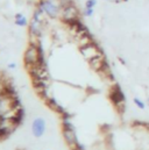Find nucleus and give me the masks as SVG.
<instances>
[{
	"label": "nucleus",
	"instance_id": "f257e3e1",
	"mask_svg": "<svg viewBox=\"0 0 149 150\" xmlns=\"http://www.w3.org/2000/svg\"><path fill=\"white\" fill-rule=\"evenodd\" d=\"M25 63L26 67H33L36 64H42L45 63L44 62V55L42 51V47L41 45H36V44H31L27 47L26 51H25Z\"/></svg>",
	"mask_w": 149,
	"mask_h": 150
},
{
	"label": "nucleus",
	"instance_id": "f03ea898",
	"mask_svg": "<svg viewBox=\"0 0 149 150\" xmlns=\"http://www.w3.org/2000/svg\"><path fill=\"white\" fill-rule=\"evenodd\" d=\"M63 137H64L68 147L71 150H74L79 144L74 126H72L69 116H65V114L63 115Z\"/></svg>",
	"mask_w": 149,
	"mask_h": 150
},
{
	"label": "nucleus",
	"instance_id": "7ed1b4c3",
	"mask_svg": "<svg viewBox=\"0 0 149 150\" xmlns=\"http://www.w3.org/2000/svg\"><path fill=\"white\" fill-rule=\"evenodd\" d=\"M21 108L18 97H9L5 93L0 94V115L11 114Z\"/></svg>",
	"mask_w": 149,
	"mask_h": 150
},
{
	"label": "nucleus",
	"instance_id": "20e7f679",
	"mask_svg": "<svg viewBox=\"0 0 149 150\" xmlns=\"http://www.w3.org/2000/svg\"><path fill=\"white\" fill-rule=\"evenodd\" d=\"M47 16H49L50 19H56L61 15V6L58 2H55L54 0H40L38 1V6Z\"/></svg>",
	"mask_w": 149,
	"mask_h": 150
},
{
	"label": "nucleus",
	"instance_id": "39448f33",
	"mask_svg": "<svg viewBox=\"0 0 149 150\" xmlns=\"http://www.w3.org/2000/svg\"><path fill=\"white\" fill-rule=\"evenodd\" d=\"M109 98H110L112 104L115 106V108H118L119 112H123V110H125L123 103L126 100V97H125V93L122 92L121 87L118 84L112 86V88L110 90V93H109Z\"/></svg>",
	"mask_w": 149,
	"mask_h": 150
},
{
	"label": "nucleus",
	"instance_id": "423d86ee",
	"mask_svg": "<svg viewBox=\"0 0 149 150\" xmlns=\"http://www.w3.org/2000/svg\"><path fill=\"white\" fill-rule=\"evenodd\" d=\"M61 20L64 22V23H69L71 21L74 20H78L79 19V9L77 8V6L74 4H71L64 8H62L61 11Z\"/></svg>",
	"mask_w": 149,
	"mask_h": 150
},
{
	"label": "nucleus",
	"instance_id": "0eeeda50",
	"mask_svg": "<svg viewBox=\"0 0 149 150\" xmlns=\"http://www.w3.org/2000/svg\"><path fill=\"white\" fill-rule=\"evenodd\" d=\"M80 54L89 62L90 59H92V58H94L99 55H103V51L100 50V48L97 45L96 42H91L90 44L84 45V47L80 48Z\"/></svg>",
	"mask_w": 149,
	"mask_h": 150
},
{
	"label": "nucleus",
	"instance_id": "6e6552de",
	"mask_svg": "<svg viewBox=\"0 0 149 150\" xmlns=\"http://www.w3.org/2000/svg\"><path fill=\"white\" fill-rule=\"evenodd\" d=\"M45 132V121L43 117H36L32 123V133L35 137H41Z\"/></svg>",
	"mask_w": 149,
	"mask_h": 150
},
{
	"label": "nucleus",
	"instance_id": "1a4fd4ad",
	"mask_svg": "<svg viewBox=\"0 0 149 150\" xmlns=\"http://www.w3.org/2000/svg\"><path fill=\"white\" fill-rule=\"evenodd\" d=\"M106 63H107V62H106V59H105L104 54H103V55H99V56H97V57H94V58H92V59L89 61L90 68H91L92 70L97 71V72H100V71L103 70V68L105 67Z\"/></svg>",
	"mask_w": 149,
	"mask_h": 150
},
{
	"label": "nucleus",
	"instance_id": "9d476101",
	"mask_svg": "<svg viewBox=\"0 0 149 150\" xmlns=\"http://www.w3.org/2000/svg\"><path fill=\"white\" fill-rule=\"evenodd\" d=\"M45 104L48 105V107L50 108V110H53L54 112L56 113H60V114H64L65 113V111H64V108L54 99V98H48L47 100H45Z\"/></svg>",
	"mask_w": 149,
	"mask_h": 150
},
{
	"label": "nucleus",
	"instance_id": "9b49d317",
	"mask_svg": "<svg viewBox=\"0 0 149 150\" xmlns=\"http://www.w3.org/2000/svg\"><path fill=\"white\" fill-rule=\"evenodd\" d=\"M15 25L19 27H27L29 25V22L23 14L18 13V14H15Z\"/></svg>",
	"mask_w": 149,
	"mask_h": 150
},
{
	"label": "nucleus",
	"instance_id": "f8f14e48",
	"mask_svg": "<svg viewBox=\"0 0 149 150\" xmlns=\"http://www.w3.org/2000/svg\"><path fill=\"white\" fill-rule=\"evenodd\" d=\"M133 101H134V104H135V106H136L138 108H140V110H145V108H146V104H145V101L141 100L140 98L135 97V98L133 99Z\"/></svg>",
	"mask_w": 149,
	"mask_h": 150
},
{
	"label": "nucleus",
	"instance_id": "ddd939ff",
	"mask_svg": "<svg viewBox=\"0 0 149 150\" xmlns=\"http://www.w3.org/2000/svg\"><path fill=\"white\" fill-rule=\"evenodd\" d=\"M2 77H4V76L0 74V94H2V93L5 92V88H6V85H7L5 78H2Z\"/></svg>",
	"mask_w": 149,
	"mask_h": 150
},
{
	"label": "nucleus",
	"instance_id": "4468645a",
	"mask_svg": "<svg viewBox=\"0 0 149 150\" xmlns=\"http://www.w3.org/2000/svg\"><path fill=\"white\" fill-rule=\"evenodd\" d=\"M97 5V0H86L85 1V8H94Z\"/></svg>",
	"mask_w": 149,
	"mask_h": 150
},
{
	"label": "nucleus",
	"instance_id": "2eb2a0df",
	"mask_svg": "<svg viewBox=\"0 0 149 150\" xmlns=\"http://www.w3.org/2000/svg\"><path fill=\"white\" fill-rule=\"evenodd\" d=\"M93 13H94V9H93V8H85L84 12H83V14H84L85 16H92Z\"/></svg>",
	"mask_w": 149,
	"mask_h": 150
},
{
	"label": "nucleus",
	"instance_id": "dca6fc26",
	"mask_svg": "<svg viewBox=\"0 0 149 150\" xmlns=\"http://www.w3.org/2000/svg\"><path fill=\"white\" fill-rule=\"evenodd\" d=\"M74 150H85V148H84V147H83V146L79 143V144H78V146H77V147H76Z\"/></svg>",
	"mask_w": 149,
	"mask_h": 150
},
{
	"label": "nucleus",
	"instance_id": "f3484780",
	"mask_svg": "<svg viewBox=\"0 0 149 150\" xmlns=\"http://www.w3.org/2000/svg\"><path fill=\"white\" fill-rule=\"evenodd\" d=\"M15 67H16L15 63H9V64H8V69H14Z\"/></svg>",
	"mask_w": 149,
	"mask_h": 150
},
{
	"label": "nucleus",
	"instance_id": "a211bd4d",
	"mask_svg": "<svg viewBox=\"0 0 149 150\" xmlns=\"http://www.w3.org/2000/svg\"><path fill=\"white\" fill-rule=\"evenodd\" d=\"M148 105H149V98H148Z\"/></svg>",
	"mask_w": 149,
	"mask_h": 150
}]
</instances>
